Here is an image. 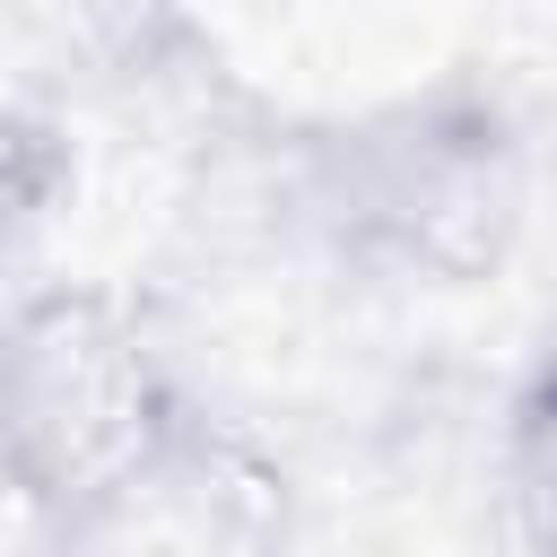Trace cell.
<instances>
[{"label":"cell","mask_w":557,"mask_h":557,"mask_svg":"<svg viewBox=\"0 0 557 557\" xmlns=\"http://www.w3.org/2000/svg\"><path fill=\"white\" fill-rule=\"evenodd\" d=\"M200 409L148 322L104 287H35L0 305V487L52 540H96L157 496Z\"/></svg>","instance_id":"6da1fadb"},{"label":"cell","mask_w":557,"mask_h":557,"mask_svg":"<svg viewBox=\"0 0 557 557\" xmlns=\"http://www.w3.org/2000/svg\"><path fill=\"white\" fill-rule=\"evenodd\" d=\"M331 209L357 252H383L435 287H470L513 252L531 183L496 113L418 104L331 157Z\"/></svg>","instance_id":"7a4b0ae2"},{"label":"cell","mask_w":557,"mask_h":557,"mask_svg":"<svg viewBox=\"0 0 557 557\" xmlns=\"http://www.w3.org/2000/svg\"><path fill=\"white\" fill-rule=\"evenodd\" d=\"M496 496L531 557H557V366L540 357L496 435Z\"/></svg>","instance_id":"3957f363"},{"label":"cell","mask_w":557,"mask_h":557,"mask_svg":"<svg viewBox=\"0 0 557 557\" xmlns=\"http://www.w3.org/2000/svg\"><path fill=\"white\" fill-rule=\"evenodd\" d=\"M70 191V139L17 104H0V252L35 235Z\"/></svg>","instance_id":"277c9868"},{"label":"cell","mask_w":557,"mask_h":557,"mask_svg":"<svg viewBox=\"0 0 557 557\" xmlns=\"http://www.w3.org/2000/svg\"><path fill=\"white\" fill-rule=\"evenodd\" d=\"M548 366H557V348H548Z\"/></svg>","instance_id":"5b68a950"}]
</instances>
